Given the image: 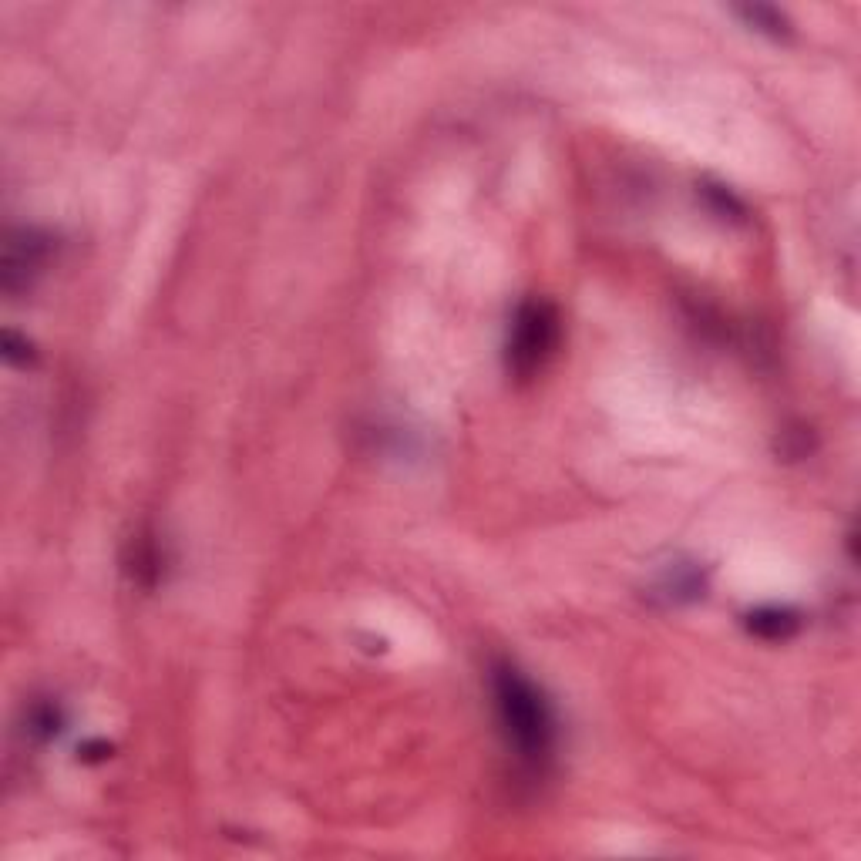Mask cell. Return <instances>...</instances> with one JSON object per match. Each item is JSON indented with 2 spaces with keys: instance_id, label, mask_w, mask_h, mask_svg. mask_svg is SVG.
Listing matches in <instances>:
<instances>
[{
  "instance_id": "obj_1",
  "label": "cell",
  "mask_w": 861,
  "mask_h": 861,
  "mask_svg": "<svg viewBox=\"0 0 861 861\" xmlns=\"http://www.w3.org/2000/svg\"><path fill=\"white\" fill-rule=\"evenodd\" d=\"M492 697L508 751L515 754L518 764L529 767L532 774H542L552 764L555 740H559V730H555L559 724H555L552 703L508 660H498L492 666Z\"/></svg>"
},
{
  "instance_id": "obj_2",
  "label": "cell",
  "mask_w": 861,
  "mask_h": 861,
  "mask_svg": "<svg viewBox=\"0 0 861 861\" xmlns=\"http://www.w3.org/2000/svg\"><path fill=\"white\" fill-rule=\"evenodd\" d=\"M555 344H559V313H555V307L549 300H525L515 310L512 330H508V374L518 377V381H529L549 364Z\"/></svg>"
},
{
  "instance_id": "obj_3",
  "label": "cell",
  "mask_w": 861,
  "mask_h": 861,
  "mask_svg": "<svg viewBox=\"0 0 861 861\" xmlns=\"http://www.w3.org/2000/svg\"><path fill=\"white\" fill-rule=\"evenodd\" d=\"M51 253V239L41 229H11L4 243V263H0V286L7 296H17L31 286V280L41 273L44 259Z\"/></svg>"
},
{
  "instance_id": "obj_4",
  "label": "cell",
  "mask_w": 861,
  "mask_h": 861,
  "mask_svg": "<svg viewBox=\"0 0 861 861\" xmlns=\"http://www.w3.org/2000/svg\"><path fill=\"white\" fill-rule=\"evenodd\" d=\"M747 629H751L757 640L784 643L801 629V616L788 606H761L754 613H747Z\"/></svg>"
},
{
  "instance_id": "obj_5",
  "label": "cell",
  "mask_w": 861,
  "mask_h": 861,
  "mask_svg": "<svg viewBox=\"0 0 861 861\" xmlns=\"http://www.w3.org/2000/svg\"><path fill=\"white\" fill-rule=\"evenodd\" d=\"M64 730V710L54 700H34L27 710V734L37 740H51Z\"/></svg>"
},
{
  "instance_id": "obj_6",
  "label": "cell",
  "mask_w": 861,
  "mask_h": 861,
  "mask_svg": "<svg viewBox=\"0 0 861 861\" xmlns=\"http://www.w3.org/2000/svg\"><path fill=\"white\" fill-rule=\"evenodd\" d=\"M737 14L744 17V21L754 27V31H761V34H767V37H788V34H791L788 17H784L781 11H774V7H767V4L737 7Z\"/></svg>"
},
{
  "instance_id": "obj_7",
  "label": "cell",
  "mask_w": 861,
  "mask_h": 861,
  "mask_svg": "<svg viewBox=\"0 0 861 861\" xmlns=\"http://www.w3.org/2000/svg\"><path fill=\"white\" fill-rule=\"evenodd\" d=\"M663 592L673 599V603H680V599H697L703 596V576L697 566H677L673 572H666L663 576Z\"/></svg>"
},
{
  "instance_id": "obj_8",
  "label": "cell",
  "mask_w": 861,
  "mask_h": 861,
  "mask_svg": "<svg viewBox=\"0 0 861 861\" xmlns=\"http://www.w3.org/2000/svg\"><path fill=\"white\" fill-rule=\"evenodd\" d=\"M4 357H7V364H14V367H27L34 360V347H31V340H24L21 333H14V330H4Z\"/></svg>"
},
{
  "instance_id": "obj_9",
  "label": "cell",
  "mask_w": 861,
  "mask_h": 861,
  "mask_svg": "<svg viewBox=\"0 0 861 861\" xmlns=\"http://www.w3.org/2000/svg\"><path fill=\"white\" fill-rule=\"evenodd\" d=\"M108 757H111V744H105V740H91V744L81 747V761H88V764L108 761Z\"/></svg>"
}]
</instances>
